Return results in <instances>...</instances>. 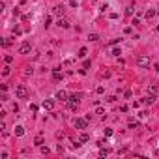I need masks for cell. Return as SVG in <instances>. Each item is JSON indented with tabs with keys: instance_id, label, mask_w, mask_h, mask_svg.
<instances>
[{
	"instance_id": "obj_1",
	"label": "cell",
	"mask_w": 159,
	"mask_h": 159,
	"mask_svg": "<svg viewBox=\"0 0 159 159\" xmlns=\"http://www.w3.org/2000/svg\"><path fill=\"white\" fill-rule=\"evenodd\" d=\"M79 101H81V94H73L67 97V105H69L71 110H75L77 107H79Z\"/></svg>"
},
{
	"instance_id": "obj_8",
	"label": "cell",
	"mask_w": 159,
	"mask_h": 159,
	"mask_svg": "<svg viewBox=\"0 0 159 159\" xmlns=\"http://www.w3.org/2000/svg\"><path fill=\"white\" fill-rule=\"evenodd\" d=\"M67 97H69V95H67V92H64V90H58V92H56V99L67 101Z\"/></svg>"
},
{
	"instance_id": "obj_2",
	"label": "cell",
	"mask_w": 159,
	"mask_h": 159,
	"mask_svg": "<svg viewBox=\"0 0 159 159\" xmlns=\"http://www.w3.org/2000/svg\"><path fill=\"white\" fill-rule=\"evenodd\" d=\"M15 95H17L19 99H25L26 95H28V90H26V86H25V84H19L17 88H15Z\"/></svg>"
},
{
	"instance_id": "obj_20",
	"label": "cell",
	"mask_w": 159,
	"mask_h": 159,
	"mask_svg": "<svg viewBox=\"0 0 159 159\" xmlns=\"http://www.w3.org/2000/svg\"><path fill=\"white\" fill-rule=\"evenodd\" d=\"M133 9H135V6H133V4H131V6H127V9H126V13H127V15H131V13H133Z\"/></svg>"
},
{
	"instance_id": "obj_3",
	"label": "cell",
	"mask_w": 159,
	"mask_h": 159,
	"mask_svg": "<svg viewBox=\"0 0 159 159\" xmlns=\"http://www.w3.org/2000/svg\"><path fill=\"white\" fill-rule=\"evenodd\" d=\"M88 126V118H75V127L77 129H86Z\"/></svg>"
},
{
	"instance_id": "obj_4",
	"label": "cell",
	"mask_w": 159,
	"mask_h": 159,
	"mask_svg": "<svg viewBox=\"0 0 159 159\" xmlns=\"http://www.w3.org/2000/svg\"><path fill=\"white\" fill-rule=\"evenodd\" d=\"M32 51V45L28 41H25V43H21V45H19V52H21V54H28V52Z\"/></svg>"
},
{
	"instance_id": "obj_9",
	"label": "cell",
	"mask_w": 159,
	"mask_h": 159,
	"mask_svg": "<svg viewBox=\"0 0 159 159\" xmlns=\"http://www.w3.org/2000/svg\"><path fill=\"white\" fill-rule=\"evenodd\" d=\"M153 101H155V94H150V95H146V97L142 99V103H146V105H152Z\"/></svg>"
},
{
	"instance_id": "obj_23",
	"label": "cell",
	"mask_w": 159,
	"mask_h": 159,
	"mask_svg": "<svg viewBox=\"0 0 159 159\" xmlns=\"http://www.w3.org/2000/svg\"><path fill=\"white\" fill-rule=\"evenodd\" d=\"M2 75H4V77H8V75H9V67H4V71H2Z\"/></svg>"
},
{
	"instance_id": "obj_17",
	"label": "cell",
	"mask_w": 159,
	"mask_h": 159,
	"mask_svg": "<svg viewBox=\"0 0 159 159\" xmlns=\"http://www.w3.org/2000/svg\"><path fill=\"white\" fill-rule=\"evenodd\" d=\"M88 39H90V41H97V39H99V36H97V34H90Z\"/></svg>"
},
{
	"instance_id": "obj_16",
	"label": "cell",
	"mask_w": 159,
	"mask_h": 159,
	"mask_svg": "<svg viewBox=\"0 0 159 159\" xmlns=\"http://www.w3.org/2000/svg\"><path fill=\"white\" fill-rule=\"evenodd\" d=\"M150 92H152V94H157V92H159V86H157V84H152V86H150Z\"/></svg>"
},
{
	"instance_id": "obj_11",
	"label": "cell",
	"mask_w": 159,
	"mask_h": 159,
	"mask_svg": "<svg viewBox=\"0 0 159 159\" xmlns=\"http://www.w3.org/2000/svg\"><path fill=\"white\" fill-rule=\"evenodd\" d=\"M15 135H17V137H23V135H25V127H23V126H17V127H15Z\"/></svg>"
},
{
	"instance_id": "obj_18",
	"label": "cell",
	"mask_w": 159,
	"mask_h": 159,
	"mask_svg": "<svg viewBox=\"0 0 159 159\" xmlns=\"http://www.w3.org/2000/svg\"><path fill=\"white\" fill-rule=\"evenodd\" d=\"M86 54H88V51H86V49H84V47H83V49H81V51H79V56H81V58H84V56H86Z\"/></svg>"
},
{
	"instance_id": "obj_15",
	"label": "cell",
	"mask_w": 159,
	"mask_h": 159,
	"mask_svg": "<svg viewBox=\"0 0 159 159\" xmlns=\"http://www.w3.org/2000/svg\"><path fill=\"white\" fill-rule=\"evenodd\" d=\"M52 79L54 81H62V73L60 71H52Z\"/></svg>"
},
{
	"instance_id": "obj_12",
	"label": "cell",
	"mask_w": 159,
	"mask_h": 159,
	"mask_svg": "<svg viewBox=\"0 0 159 159\" xmlns=\"http://www.w3.org/2000/svg\"><path fill=\"white\" fill-rule=\"evenodd\" d=\"M34 144H36V146H41L43 144V135H37V137L34 138Z\"/></svg>"
},
{
	"instance_id": "obj_5",
	"label": "cell",
	"mask_w": 159,
	"mask_h": 159,
	"mask_svg": "<svg viewBox=\"0 0 159 159\" xmlns=\"http://www.w3.org/2000/svg\"><path fill=\"white\" fill-rule=\"evenodd\" d=\"M137 66H141V67H148L150 66V58H148V56H138L137 58Z\"/></svg>"
},
{
	"instance_id": "obj_21",
	"label": "cell",
	"mask_w": 159,
	"mask_h": 159,
	"mask_svg": "<svg viewBox=\"0 0 159 159\" xmlns=\"http://www.w3.org/2000/svg\"><path fill=\"white\" fill-rule=\"evenodd\" d=\"M109 152H110L109 148H101V152H99V153H101V155H109Z\"/></svg>"
},
{
	"instance_id": "obj_7",
	"label": "cell",
	"mask_w": 159,
	"mask_h": 159,
	"mask_svg": "<svg viewBox=\"0 0 159 159\" xmlns=\"http://www.w3.org/2000/svg\"><path fill=\"white\" fill-rule=\"evenodd\" d=\"M43 109H45V110H52V109H54V101H52V99H45V101H43Z\"/></svg>"
},
{
	"instance_id": "obj_13",
	"label": "cell",
	"mask_w": 159,
	"mask_h": 159,
	"mask_svg": "<svg viewBox=\"0 0 159 159\" xmlns=\"http://www.w3.org/2000/svg\"><path fill=\"white\" fill-rule=\"evenodd\" d=\"M155 15H157L155 9H148V11H146V19H152V17H155Z\"/></svg>"
},
{
	"instance_id": "obj_6",
	"label": "cell",
	"mask_w": 159,
	"mask_h": 159,
	"mask_svg": "<svg viewBox=\"0 0 159 159\" xmlns=\"http://www.w3.org/2000/svg\"><path fill=\"white\" fill-rule=\"evenodd\" d=\"M60 28H69V21H67L66 17H58V23H56Z\"/></svg>"
},
{
	"instance_id": "obj_19",
	"label": "cell",
	"mask_w": 159,
	"mask_h": 159,
	"mask_svg": "<svg viewBox=\"0 0 159 159\" xmlns=\"http://www.w3.org/2000/svg\"><path fill=\"white\" fill-rule=\"evenodd\" d=\"M112 54H114V56H120V54H122V51H120L118 47H114V49H112Z\"/></svg>"
},
{
	"instance_id": "obj_24",
	"label": "cell",
	"mask_w": 159,
	"mask_h": 159,
	"mask_svg": "<svg viewBox=\"0 0 159 159\" xmlns=\"http://www.w3.org/2000/svg\"><path fill=\"white\" fill-rule=\"evenodd\" d=\"M155 71H157V73H159V64H155Z\"/></svg>"
},
{
	"instance_id": "obj_10",
	"label": "cell",
	"mask_w": 159,
	"mask_h": 159,
	"mask_svg": "<svg viewBox=\"0 0 159 159\" xmlns=\"http://www.w3.org/2000/svg\"><path fill=\"white\" fill-rule=\"evenodd\" d=\"M52 13H54V15H58V17H64V8H62V6L52 8Z\"/></svg>"
},
{
	"instance_id": "obj_22",
	"label": "cell",
	"mask_w": 159,
	"mask_h": 159,
	"mask_svg": "<svg viewBox=\"0 0 159 159\" xmlns=\"http://www.w3.org/2000/svg\"><path fill=\"white\" fill-rule=\"evenodd\" d=\"M138 126V124L137 122H135V120H129V127H131V129H135V127H137Z\"/></svg>"
},
{
	"instance_id": "obj_14",
	"label": "cell",
	"mask_w": 159,
	"mask_h": 159,
	"mask_svg": "<svg viewBox=\"0 0 159 159\" xmlns=\"http://www.w3.org/2000/svg\"><path fill=\"white\" fill-rule=\"evenodd\" d=\"M79 141H81V142H88V141H90V135H88V133H83Z\"/></svg>"
}]
</instances>
